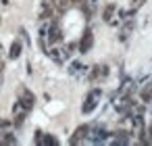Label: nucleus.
<instances>
[{
    "mask_svg": "<svg viewBox=\"0 0 152 146\" xmlns=\"http://www.w3.org/2000/svg\"><path fill=\"white\" fill-rule=\"evenodd\" d=\"M83 13L77 11V9H71L65 13V19H63V32H65V38L67 40H75L81 36L83 32Z\"/></svg>",
    "mask_w": 152,
    "mask_h": 146,
    "instance_id": "f257e3e1",
    "label": "nucleus"
}]
</instances>
